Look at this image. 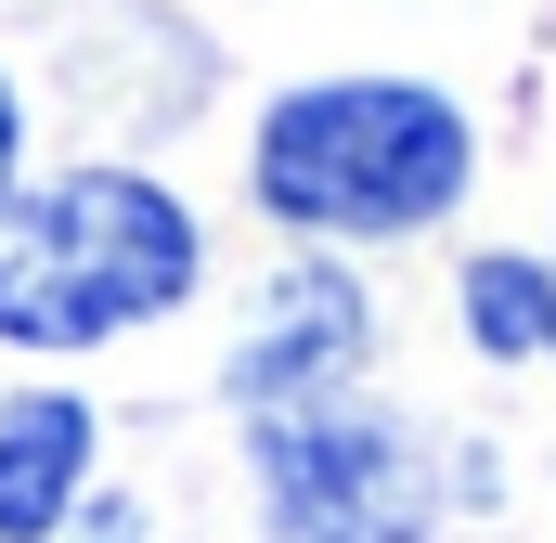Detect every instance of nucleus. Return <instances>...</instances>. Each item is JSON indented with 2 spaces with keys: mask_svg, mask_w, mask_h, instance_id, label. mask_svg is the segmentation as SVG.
<instances>
[{
  "mask_svg": "<svg viewBox=\"0 0 556 543\" xmlns=\"http://www.w3.org/2000/svg\"><path fill=\"white\" fill-rule=\"evenodd\" d=\"M479 142L466 117L415 91V78H324V91H285L260 117V207L285 233H427L453 194H466Z\"/></svg>",
  "mask_w": 556,
  "mask_h": 543,
  "instance_id": "obj_2",
  "label": "nucleus"
},
{
  "mask_svg": "<svg viewBox=\"0 0 556 543\" xmlns=\"http://www.w3.org/2000/svg\"><path fill=\"white\" fill-rule=\"evenodd\" d=\"M194 298V220L130 168H65L52 194L0 207V337L13 350H104Z\"/></svg>",
  "mask_w": 556,
  "mask_h": 543,
  "instance_id": "obj_1",
  "label": "nucleus"
},
{
  "mask_svg": "<svg viewBox=\"0 0 556 543\" xmlns=\"http://www.w3.org/2000/svg\"><path fill=\"white\" fill-rule=\"evenodd\" d=\"M0 194H13V91H0Z\"/></svg>",
  "mask_w": 556,
  "mask_h": 543,
  "instance_id": "obj_7",
  "label": "nucleus"
},
{
  "mask_svg": "<svg viewBox=\"0 0 556 543\" xmlns=\"http://www.w3.org/2000/svg\"><path fill=\"white\" fill-rule=\"evenodd\" d=\"M260 505H273L285 543H427L440 466L389 414L285 402V414H260Z\"/></svg>",
  "mask_w": 556,
  "mask_h": 543,
  "instance_id": "obj_3",
  "label": "nucleus"
},
{
  "mask_svg": "<svg viewBox=\"0 0 556 543\" xmlns=\"http://www.w3.org/2000/svg\"><path fill=\"white\" fill-rule=\"evenodd\" d=\"M91 479V414L78 402H13L0 414V543H52Z\"/></svg>",
  "mask_w": 556,
  "mask_h": 543,
  "instance_id": "obj_5",
  "label": "nucleus"
},
{
  "mask_svg": "<svg viewBox=\"0 0 556 543\" xmlns=\"http://www.w3.org/2000/svg\"><path fill=\"white\" fill-rule=\"evenodd\" d=\"M466 324H479L492 363L556 350V272H544V260H466Z\"/></svg>",
  "mask_w": 556,
  "mask_h": 543,
  "instance_id": "obj_6",
  "label": "nucleus"
},
{
  "mask_svg": "<svg viewBox=\"0 0 556 543\" xmlns=\"http://www.w3.org/2000/svg\"><path fill=\"white\" fill-rule=\"evenodd\" d=\"M363 337H376L363 285H350V272H324V260H298L273 298H260L247 350H233V402H247V414L337 402V389H350V363H363Z\"/></svg>",
  "mask_w": 556,
  "mask_h": 543,
  "instance_id": "obj_4",
  "label": "nucleus"
}]
</instances>
